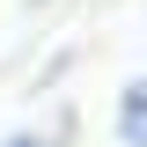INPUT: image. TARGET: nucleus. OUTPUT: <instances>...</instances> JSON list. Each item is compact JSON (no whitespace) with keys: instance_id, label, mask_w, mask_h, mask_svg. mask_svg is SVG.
<instances>
[{"instance_id":"obj_1","label":"nucleus","mask_w":147,"mask_h":147,"mask_svg":"<svg viewBox=\"0 0 147 147\" xmlns=\"http://www.w3.org/2000/svg\"><path fill=\"white\" fill-rule=\"evenodd\" d=\"M118 140L147 147V81H125V96H118Z\"/></svg>"},{"instance_id":"obj_2","label":"nucleus","mask_w":147,"mask_h":147,"mask_svg":"<svg viewBox=\"0 0 147 147\" xmlns=\"http://www.w3.org/2000/svg\"><path fill=\"white\" fill-rule=\"evenodd\" d=\"M0 147H52V140H37V132H15V140H0Z\"/></svg>"}]
</instances>
